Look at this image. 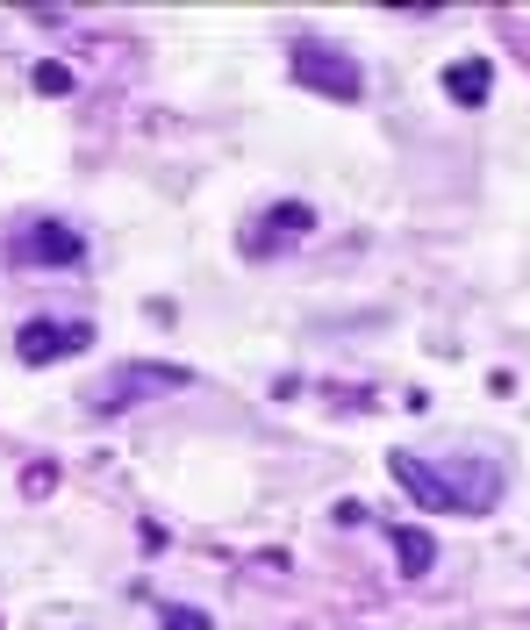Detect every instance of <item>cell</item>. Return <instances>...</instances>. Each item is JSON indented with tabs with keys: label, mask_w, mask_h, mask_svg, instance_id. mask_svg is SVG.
<instances>
[{
	"label": "cell",
	"mask_w": 530,
	"mask_h": 630,
	"mask_svg": "<svg viewBox=\"0 0 530 630\" xmlns=\"http://www.w3.org/2000/svg\"><path fill=\"white\" fill-rule=\"evenodd\" d=\"M36 86H43V94H65L72 72H65V65H36Z\"/></svg>",
	"instance_id": "cell-6"
},
{
	"label": "cell",
	"mask_w": 530,
	"mask_h": 630,
	"mask_svg": "<svg viewBox=\"0 0 530 630\" xmlns=\"http://www.w3.org/2000/svg\"><path fill=\"white\" fill-rule=\"evenodd\" d=\"M165 630H208V616H187V609H172V616H165Z\"/></svg>",
	"instance_id": "cell-7"
},
{
	"label": "cell",
	"mask_w": 530,
	"mask_h": 630,
	"mask_svg": "<svg viewBox=\"0 0 530 630\" xmlns=\"http://www.w3.org/2000/svg\"><path fill=\"white\" fill-rule=\"evenodd\" d=\"M488 79H495V72H488V58H459V65L445 72L452 101H466V108H473V101H488Z\"/></svg>",
	"instance_id": "cell-4"
},
{
	"label": "cell",
	"mask_w": 530,
	"mask_h": 630,
	"mask_svg": "<svg viewBox=\"0 0 530 630\" xmlns=\"http://www.w3.org/2000/svg\"><path fill=\"white\" fill-rule=\"evenodd\" d=\"M394 545H402V573H423V566H430V537H423V530H402Z\"/></svg>",
	"instance_id": "cell-5"
},
{
	"label": "cell",
	"mask_w": 530,
	"mask_h": 630,
	"mask_svg": "<svg viewBox=\"0 0 530 630\" xmlns=\"http://www.w3.org/2000/svg\"><path fill=\"white\" fill-rule=\"evenodd\" d=\"M86 337H94V330H86V323H29L22 330V358H29V366H43V358H58V351H79Z\"/></svg>",
	"instance_id": "cell-3"
},
{
	"label": "cell",
	"mask_w": 530,
	"mask_h": 630,
	"mask_svg": "<svg viewBox=\"0 0 530 630\" xmlns=\"http://www.w3.org/2000/svg\"><path fill=\"white\" fill-rule=\"evenodd\" d=\"M294 65H301V79H323V94H337V101H351V94H359V65H351V58H337L330 43H301V51H294Z\"/></svg>",
	"instance_id": "cell-1"
},
{
	"label": "cell",
	"mask_w": 530,
	"mask_h": 630,
	"mask_svg": "<svg viewBox=\"0 0 530 630\" xmlns=\"http://www.w3.org/2000/svg\"><path fill=\"white\" fill-rule=\"evenodd\" d=\"M22 251H29L36 265H79V258H86V244L65 230V222H36V230L22 237Z\"/></svg>",
	"instance_id": "cell-2"
}]
</instances>
